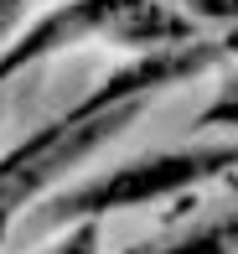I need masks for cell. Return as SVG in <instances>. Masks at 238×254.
<instances>
[{
	"instance_id": "cell-4",
	"label": "cell",
	"mask_w": 238,
	"mask_h": 254,
	"mask_svg": "<svg viewBox=\"0 0 238 254\" xmlns=\"http://www.w3.org/2000/svg\"><path fill=\"white\" fill-rule=\"evenodd\" d=\"M16 5H21V0H0V26H5V21L16 16Z\"/></svg>"
},
{
	"instance_id": "cell-3",
	"label": "cell",
	"mask_w": 238,
	"mask_h": 254,
	"mask_svg": "<svg viewBox=\"0 0 238 254\" xmlns=\"http://www.w3.org/2000/svg\"><path fill=\"white\" fill-rule=\"evenodd\" d=\"M57 254H94V234L83 228V234H78V239H67V244H62Z\"/></svg>"
},
{
	"instance_id": "cell-2",
	"label": "cell",
	"mask_w": 238,
	"mask_h": 254,
	"mask_svg": "<svg viewBox=\"0 0 238 254\" xmlns=\"http://www.w3.org/2000/svg\"><path fill=\"white\" fill-rule=\"evenodd\" d=\"M223 244H228V234L212 228V234H197V239H187V244H176L171 254H223Z\"/></svg>"
},
{
	"instance_id": "cell-1",
	"label": "cell",
	"mask_w": 238,
	"mask_h": 254,
	"mask_svg": "<svg viewBox=\"0 0 238 254\" xmlns=\"http://www.w3.org/2000/svg\"><path fill=\"white\" fill-rule=\"evenodd\" d=\"M228 156H161V161H140V166H124L114 177L94 182L88 192H78V197L62 202V213H114V207H130V202H150L161 197V192L181 187V182L202 177L207 166H223Z\"/></svg>"
}]
</instances>
